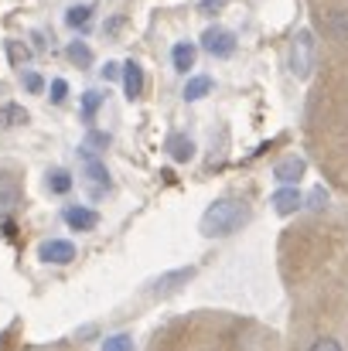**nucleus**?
Wrapping results in <instances>:
<instances>
[{"label": "nucleus", "mask_w": 348, "mask_h": 351, "mask_svg": "<svg viewBox=\"0 0 348 351\" xmlns=\"http://www.w3.org/2000/svg\"><path fill=\"white\" fill-rule=\"evenodd\" d=\"M246 219H249V208H246L242 198H219V202H212L205 208L198 229H202V235H209V239H222V235L239 232L246 226Z\"/></svg>", "instance_id": "f257e3e1"}, {"label": "nucleus", "mask_w": 348, "mask_h": 351, "mask_svg": "<svg viewBox=\"0 0 348 351\" xmlns=\"http://www.w3.org/2000/svg\"><path fill=\"white\" fill-rule=\"evenodd\" d=\"M314 55H318V41H314V34H311L308 27H301V31L294 34V45H290V72H294V79H301V82L311 79V72H314Z\"/></svg>", "instance_id": "f03ea898"}, {"label": "nucleus", "mask_w": 348, "mask_h": 351, "mask_svg": "<svg viewBox=\"0 0 348 351\" xmlns=\"http://www.w3.org/2000/svg\"><path fill=\"white\" fill-rule=\"evenodd\" d=\"M202 48H205L212 58H229L232 51H235V34L226 31V27H209V31L202 34Z\"/></svg>", "instance_id": "7ed1b4c3"}, {"label": "nucleus", "mask_w": 348, "mask_h": 351, "mask_svg": "<svg viewBox=\"0 0 348 351\" xmlns=\"http://www.w3.org/2000/svg\"><path fill=\"white\" fill-rule=\"evenodd\" d=\"M304 174H308L304 157H283V160H277V164H273V181H277V184H283V188H294Z\"/></svg>", "instance_id": "20e7f679"}, {"label": "nucleus", "mask_w": 348, "mask_h": 351, "mask_svg": "<svg viewBox=\"0 0 348 351\" xmlns=\"http://www.w3.org/2000/svg\"><path fill=\"white\" fill-rule=\"evenodd\" d=\"M38 259L55 263V266H65V263H72V259H76V245H72L69 239H48V242H41Z\"/></svg>", "instance_id": "39448f33"}, {"label": "nucleus", "mask_w": 348, "mask_h": 351, "mask_svg": "<svg viewBox=\"0 0 348 351\" xmlns=\"http://www.w3.org/2000/svg\"><path fill=\"white\" fill-rule=\"evenodd\" d=\"M62 219H65V226H69L72 232H93V229L100 226V215H96L93 208H82V205H69V208L62 212Z\"/></svg>", "instance_id": "423d86ee"}, {"label": "nucleus", "mask_w": 348, "mask_h": 351, "mask_svg": "<svg viewBox=\"0 0 348 351\" xmlns=\"http://www.w3.org/2000/svg\"><path fill=\"white\" fill-rule=\"evenodd\" d=\"M79 154H82V160H86V178H89L96 188H110V171H106V164H103L89 147H79Z\"/></svg>", "instance_id": "0eeeda50"}, {"label": "nucleus", "mask_w": 348, "mask_h": 351, "mask_svg": "<svg viewBox=\"0 0 348 351\" xmlns=\"http://www.w3.org/2000/svg\"><path fill=\"white\" fill-rule=\"evenodd\" d=\"M17 205H21V184H17L14 174H3L0 171V215L14 212Z\"/></svg>", "instance_id": "6e6552de"}, {"label": "nucleus", "mask_w": 348, "mask_h": 351, "mask_svg": "<svg viewBox=\"0 0 348 351\" xmlns=\"http://www.w3.org/2000/svg\"><path fill=\"white\" fill-rule=\"evenodd\" d=\"M195 55H198V48H195L192 41H178V45L171 48V62H174V72L188 75V69H195Z\"/></svg>", "instance_id": "1a4fd4ad"}, {"label": "nucleus", "mask_w": 348, "mask_h": 351, "mask_svg": "<svg viewBox=\"0 0 348 351\" xmlns=\"http://www.w3.org/2000/svg\"><path fill=\"white\" fill-rule=\"evenodd\" d=\"M123 89H126V99H130V103L143 93V69H140L137 62H126V65H123Z\"/></svg>", "instance_id": "9d476101"}, {"label": "nucleus", "mask_w": 348, "mask_h": 351, "mask_svg": "<svg viewBox=\"0 0 348 351\" xmlns=\"http://www.w3.org/2000/svg\"><path fill=\"white\" fill-rule=\"evenodd\" d=\"M301 205H304V198H301L297 188H280V191L273 195V208H277V215H294Z\"/></svg>", "instance_id": "9b49d317"}, {"label": "nucleus", "mask_w": 348, "mask_h": 351, "mask_svg": "<svg viewBox=\"0 0 348 351\" xmlns=\"http://www.w3.org/2000/svg\"><path fill=\"white\" fill-rule=\"evenodd\" d=\"M167 150H171V160H178V164H188V160L195 157V143H192L185 133H174V136L167 140Z\"/></svg>", "instance_id": "f8f14e48"}, {"label": "nucleus", "mask_w": 348, "mask_h": 351, "mask_svg": "<svg viewBox=\"0 0 348 351\" xmlns=\"http://www.w3.org/2000/svg\"><path fill=\"white\" fill-rule=\"evenodd\" d=\"M27 123V110L17 106V103H3L0 106V130H14V126H24Z\"/></svg>", "instance_id": "ddd939ff"}, {"label": "nucleus", "mask_w": 348, "mask_h": 351, "mask_svg": "<svg viewBox=\"0 0 348 351\" xmlns=\"http://www.w3.org/2000/svg\"><path fill=\"white\" fill-rule=\"evenodd\" d=\"M209 93H212V79H209V75H192L181 96H185V103H198V99L209 96Z\"/></svg>", "instance_id": "4468645a"}, {"label": "nucleus", "mask_w": 348, "mask_h": 351, "mask_svg": "<svg viewBox=\"0 0 348 351\" xmlns=\"http://www.w3.org/2000/svg\"><path fill=\"white\" fill-rule=\"evenodd\" d=\"M89 21H93V3H76V7L65 10V24L69 27H86Z\"/></svg>", "instance_id": "2eb2a0df"}, {"label": "nucleus", "mask_w": 348, "mask_h": 351, "mask_svg": "<svg viewBox=\"0 0 348 351\" xmlns=\"http://www.w3.org/2000/svg\"><path fill=\"white\" fill-rule=\"evenodd\" d=\"M192 276H195V269H192V266H185V269H174V273L161 276V280L154 283V290H157V293H161V290H174L178 283H188Z\"/></svg>", "instance_id": "dca6fc26"}, {"label": "nucleus", "mask_w": 348, "mask_h": 351, "mask_svg": "<svg viewBox=\"0 0 348 351\" xmlns=\"http://www.w3.org/2000/svg\"><path fill=\"white\" fill-rule=\"evenodd\" d=\"M328 31H332V38H335V41H345L348 45V7L335 10V14L328 17Z\"/></svg>", "instance_id": "f3484780"}, {"label": "nucleus", "mask_w": 348, "mask_h": 351, "mask_svg": "<svg viewBox=\"0 0 348 351\" xmlns=\"http://www.w3.org/2000/svg\"><path fill=\"white\" fill-rule=\"evenodd\" d=\"M48 191L51 195H69L72 191V174L69 171H51L48 174Z\"/></svg>", "instance_id": "a211bd4d"}, {"label": "nucleus", "mask_w": 348, "mask_h": 351, "mask_svg": "<svg viewBox=\"0 0 348 351\" xmlns=\"http://www.w3.org/2000/svg\"><path fill=\"white\" fill-rule=\"evenodd\" d=\"M100 106H103V93H100V89L82 93V119H86V123H93V117H96Z\"/></svg>", "instance_id": "6ab92c4d"}, {"label": "nucleus", "mask_w": 348, "mask_h": 351, "mask_svg": "<svg viewBox=\"0 0 348 351\" xmlns=\"http://www.w3.org/2000/svg\"><path fill=\"white\" fill-rule=\"evenodd\" d=\"M69 62H76L79 69H89V65H93V51H89V45L72 41V45H69Z\"/></svg>", "instance_id": "aec40b11"}, {"label": "nucleus", "mask_w": 348, "mask_h": 351, "mask_svg": "<svg viewBox=\"0 0 348 351\" xmlns=\"http://www.w3.org/2000/svg\"><path fill=\"white\" fill-rule=\"evenodd\" d=\"M100 351H133V338L130 335H110Z\"/></svg>", "instance_id": "412c9836"}, {"label": "nucleus", "mask_w": 348, "mask_h": 351, "mask_svg": "<svg viewBox=\"0 0 348 351\" xmlns=\"http://www.w3.org/2000/svg\"><path fill=\"white\" fill-rule=\"evenodd\" d=\"M328 202H332V195H328L325 188H314V191L308 195V208H325Z\"/></svg>", "instance_id": "4be33fe9"}, {"label": "nucleus", "mask_w": 348, "mask_h": 351, "mask_svg": "<svg viewBox=\"0 0 348 351\" xmlns=\"http://www.w3.org/2000/svg\"><path fill=\"white\" fill-rule=\"evenodd\" d=\"M308 351H345V348H342V341H338V338H318Z\"/></svg>", "instance_id": "5701e85b"}, {"label": "nucleus", "mask_w": 348, "mask_h": 351, "mask_svg": "<svg viewBox=\"0 0 348 351\" xmlns=\"http://www.w3.org/2000/svg\"><path fill=\"white\" fill-rule=\"evenodd\" d=\"M24 89H27V93H34V96H38V93H41V89H45V79H41V75H38V72H27V75H24Z\"/></svg>", "instance_id": "b1692460"}, {"label": "nucleus", "mask_w": 348, "mask_h": 351, "mask_svg": "<svg viewBox=\"0 0 348 351\" xmlns=\"http://www.w3.org/2000/svg\"><path fill=\"white\" fill-rule=\"evenodd\" d=\"M65 96H69V82L65 79H55L51 82V103H65Z\"/></svg>", "instance_id": "393cba45"}, {"label": "nucleus", "mask_w": 348, "mask_h": 351, "mask_svg": "<svg viewBox=\"0 0 348 351\" xmlns=\"http://www.w3.org/2000/svg\"><path fill=\"white\" fill-rule=\"evenodd\" d=\"M86 147H89V150H93V147H110V133H89Z\"/></svg>", "instance_id": "a878e982"}, {"label": "nucleus", "mask_w": 348, "mask_h": 351, "mask_svg": "<svg viewBox=\"0 0 348 351\" xmlns=\"http://www.w3.org/2000/svg\"><path fill=\"white\" fill-rule=\"evenodd\" d=\"M103 79H106V82L119 79V65H116V62H106V69H103Z\"/></svg>", "instance_id": "bb28decb"}, {"label": "nucleus", "mask_w": 348, "mask_h": 351, "mask_svg": "<svg viewBox=\"0 0 348 351\" xmlns=\"http://www.w3.org/2000/svg\"><path fill=\"white\" fill-rule=\"evenodd\" d=\"M226 0H202V14H209V10H216V7H222Z\"/></svg>", "instance_id": "cd10ccee"}]
</instances>
